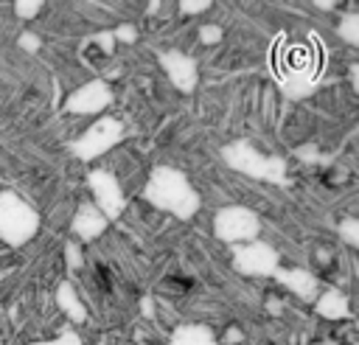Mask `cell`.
Masks as SVG:
<instances>
[{
    "label": "cell",
    "instance_id": "7402d4cb",
    "mask_svg": "<svg viewBox=\"0 0 359 345\" xmlns=\"http://www.w3.org/2000/svg\"><path fill=\"white\" fill-rule=\"evenodd\" d=\"M208 6H210L208 0H199V3H180V8H182V11H205Z\"/></svg>",
    "mask_w": 359,
    "mask_h": 345
},
{
    "label": "cell",
    "instance_id": "3957f363",
    "mask_svg": "<svg viewBox=\"0 0 359 345\" xmlns=\"http://www.w3.org/2000/svg\"><path fill=\"white\" fill-rule=\"evenodd\" d=\"M213 233L222 241L247 244V241H255V236L261 233V219L250 208H238V205L222 208L216 213V219H213Z\"/></svg>",
    "mask_w": 359,
    "mask_h": 345
},
{
    "label": "cell",
    "instance_id": "8992f818",
    "mask_svg": "<svg viewBox=\"0 0 359 345\" xmlns=\"http://www.w3.org/2000/svg\"><path fill=\"white\" fill-rule=\"evenodd\" d=\"M233 264L244 275H272V272H278V252L269 244L247 241V244L236 247Z\"/></svg>",
    "mask_w": 359,
    "mask_h": 345
},
{
    "label": "cell",
    "instance_id": "e0dca14e",
    "mask_svg": "<svg viewBox=\"0 0 359 345\" xmlns=\"http://www.w3.org/2000/svg\"><path fill=\"white\" fill-rule=\"evenodd\" d=\"M39 8H42V3H39V0H31V3H17V6H14V11H17L22 20H31V17H34Z\"/></svg>",
    "mask_w": 359,
    "mask_h": 345
},
{
    "label": "cell",
    "instance_id": "5bb4252c",
    "mask_svg": "<svg viewBox=\"0 0 359 345\" xmlns=\"http://www.w3.org/2000/svg\"><path fill=\"white\" fill-rule=\"evenodd\" d=\"M171 345H216L208 328H182Z\"/></svg>",
    "mask_w": 359,
    "mask_h": 345
},
{
    "label": "cell",
    "instance_id": "7c38bea8",
    "mask_svg": "<svg viewBox=\"0 0 359 345\" xmlns=\"http://www.w3.org/2000/svg\"><path fill=\"white\" fill-rule=\"evenodd\" d=\"M317 314H323V317H328V320H342V317H348V314H351L348 297H345L342 292H337V289H328L325 295L317 297Z\"/></svg>",
    "mask_w": 359,
    "mask_h": 345
},
{
    "label": "cell",
    "instance_id": "30bf717a",
    "mask_svg": "<svg viewBox=\"0 0 359 345\" xmlns=\"http://www.w3.org/2000/svg\"><path fill=\"white\" fill-rule=\"evenodd\" d=\"M73 233L79 236V238H84V241H93V238H98L104 230H107V216L95 208V205H90V202H84L81 208H79V213L73 216Z\"/></svg>",
    "mask_w": 359,
    "mask_h": 345
},
{
    "label": "cell",
    "instance_id": "277c9868",
    "mask_svg": "<svg viewBox=\"0 0 359 345\" xmlns=\"http://www.w3.org/2000/svg\"><path fill=\"white\" fill-rule=\"evenodd\" d=\"M224 160L233 168H238V171H244V174H250L255 180H272V182H280L283 180V160L264 157L250 143H233V146H227L224 149Z\"/></svg>",
    "mask_w": 359,
    "mask_h": 345
},
{
    "label": "cell",
    "instance_id": "4fadbf2b",
    "mask_svg": "<svg viewBox=\"0 0 359 345\" xmlns=\"http://www.w3.org/2000/svg\"><path fill=\"white\" fill-rule=\"evenodd\" d=\"M56 303L59 309L73 320V323H84L87 320V311H84V303L79 300L73 283H59V292H56Z\"/></svg>",
    "mask_w": 359,
    "mask_h": 345
},
{
    "label": "cell",
    "instance_id": "7a4b0ae2",
    "mask_svg": "<svg viewBox=\"0 0 359 345\" xmlns=\"http://www.w3.org/2000/svg\"><path fill=\"white\" fill-rule=\"evenodd\" d=\"M36 230H39L36 210L14 191H3L0 194V241L20 247L31 241Z\"/></svg>",
    "mask_w": 359,
    "mask_h": 345
},
{
    "label": "cell",
    "instance_id": "5b68a950",
    "mask_svg": "<svg viewBox=\"0 0 359 345\" xmlns=\"http://www.w3.org/2000/svg\"><path fill=\"white\" fill-rule=\"evenodd\" d=\"M121 137H123V123L118 118H101L73 143V154L79 160H95L104 151H109L115 143H121Z\"/></svg>",
    "mask_w": 359,
    "mask_h": 345
},
{
    "label": "cell",
    "instance_id": "9a60e30c",
    "mask_svg": "<svg viewBox=\"0 0 359 345\" xmlns=\"http://www.w3.org/2000/svg\"><path fill=\"white\" fill-rule=\"evenodd\" d=\"M339 36H342L345 42H351V45L359 42V17H356V14H348V17L339 22Z\"/></svg>",
    "mask_w": 359,
    "mask_h": 345
},
{
    "label": "cell",
    "instance_id": "ba28073f",
    "mask_svg": "<svg viewBox=\"0 0 359 345\" xmlns=\"http://www.w3.org/2000/svg\"><path fill=\"white\" fill-rule=\"evenodd\" d=\"M109 98H112V93H109L107 81L95 79V81L81 84L73 95H67L65 109L73 112V115H95V112H101L109 104Z\"/></svg>",
    "mask_w": 359,
    "mask_h": 345
},
{
    "label": "cell",
    "instance_id": "8fae6325",
    "mask_svg": "<svg viewBox=\"0 0 359 345\" xmlns=\"http://www.w3.org/2000/svg\"><path fill=\"white\" fill-rule=\"evenodd\" d=\"M275 275H278V280L286 283L297 297H303V300H314V295H317V280H314L311 272H306V269H292V272L280 269V272H275Z\"/></svg>",
    "mask_w": 359,
    "mask_h": 345
},
{
    "label": "cell",
    "instance_id": "9c48e42d",
    "mask_svg": "<svg viewBox=\"0 0 359 345\" xmlns=\"http://www.w3.org/2000/svg\"><path fill=\"white\" fill-rule=\"evenodd\" d=\"M160 65L165 67L168 79H171L182 93H191V90H194V84H196V65H194L191 56H185V53H180V50H168V53L160 56Z\"/></svg>",
    "mask_w": 359,
    "mask_h": 345
},
{
    "label": "cell",
    "instance_id": "6da1fadb",
    "mask_svg": "<svg viewBox=\"0 0 359 345\" xmlns=\"http://www.w3.org/2000/svg\"><path fill=\"white\" fill-rule=\"evenodd\" d=\"M146 199L180 219H191L199 210V196L188 177L177 168H154L146 182Z\"/></svg>",
    "mask_w": 359,
    "mask_h": 345
},
{
    "label": "cell",
    "instance_id": "d6986e66",
    "mask_svg": "<svg viewBox=\"0 0 359 345\" xmlns=\"http://www.w3.org/2000/svg\"><path fill=\"white\" fill-rule=\"evenodd\" d=\"M31 345H81V339H79L73 331H67V334H62V337H56V339H48V342H31Z\"/></svg>",
    "mask_w": 359,
    "mask_h": 345
},
{
    "label": "cell",
    "instance_id": "ffe728a7",
    "mask_svg": "<svg viewBox=\"0 0 359 345\" xmlns=\"http://www.w3.org/2000/svg\"><path fill=\"white\" fill-rule=\"evenodd\" d=\"M20 45L28 48V50H36V48H39V39H36L34 34H22V36H20Z\"/></svg>",
    "mask_w": 359,
    "mask_h": 345
},
{
    "label": "cell",
    "instance_id": "52a82bcc",
    "mask_svg": "<svg viewBox=\"0 0 359 345\" xmlns=\"http://www.w3.org/2000/svg\"><path fill=\"white\" fill-rule=\"evenodd\" d=\"M87 182H90V191H93V196H95V208L107 216V222H109V219H118L121 210H123V205H126L118 180H115L109 171H90Z\"/></svg>",
    "mask_w": 359,
    "mask_h": 345
},
{
    "label": "cell",
    "instance_id": "2e32d148",
    "mask_svg": "<svg viewBox=\"0 0 359 345\" xmlns=\"http://www.w3.org/2000/svg\"><path fill=\"white\" fill-rule=\"evenodd\" d=\"M339 236H342L351 247H356V244H359V224H356V219H345V222L339 224Z\"/></svg>",
    "mask_w": 359,
    "mask_h": 345
},
{
    "label": "cell",
    "instance_id": "44dd1931",
    "mask_svg": "<svg viewBox=\"0 0 359 345\" xmlns=\"http://www.w3.org/2000/svg\"><path fill=\"white\" fill-rule=\"evenodd\" d=\"M65 255L70 258V266H79V264H81V255H79L76 244H67V247H65Z\"/></svg>",
    "mask_w": 359,
    "mask_h": 345
},
{
    "label": "cell",
    "instance_id": "603a6c76",
    "mask_svg": "<svg viewBox=\"0 0 359 345\" xmlns=\"http://www.w3.org/2000/svg\"><path fill=\"white\" fill-rule=\"evenodd\" d=\"M112 36H121L123 42H132L137 34H135V28H129V25H123V28H118V34H112Z\"/></svg>",
    "mask_w": 359,
    "mask_h": 345
},
{
    "label": "cell",
    "instance_id": "ac0fdd59",
    "mask_svg": "<svg viewBox=\"0 0 359 345\" xmlns=\"http://www.w3.org/2000/svg\"><path fill=\"white\" fill-rule=\"evenodd\" d=\"M199 39H202L205 45H213V42H219V39H222V28H219V25H202Z\"/></svg>",
    "mask_w": 359,
    "mask_h": 345
}]
</instances>
